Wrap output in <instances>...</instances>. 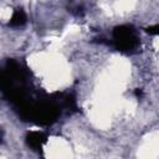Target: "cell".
I'll list each match as a JSON object with an SVG mask.
<instances>
[{"mask_svg":"<svg viewBox=\"0 0 159 159\" xmlns=\"http://www.w3.org/2000/svg\"><path fill=\"white\" fill-rule=\"evenodd\" d=\"M0 15H1V19H2L4 21H6V20L10 19V16H11V10H10V9H2Z\"/></svg>","mask_w":159,"mask_h":159,"instance_id":"2","label":"cell"},{"mask_svg":"<svg viewBox=\"0 0 159 159\" xmlns=\"http://www.w3.org/2000/svg\"><path fill=\"white\" fill-rule=\"evenodd\" d=\"M1 159H6V158H4V157H2V158H1Z\"/></svg>","mask_w":159,"mask_h":159,"instance_id":"3","label":"cell"},{"mask_svg":"<svg viewBox=\"0 0 159 159\" xmlns=\"http://www.w3.org/2000/svg\"><path fill=\"white\" fill-rule=\"evenodd\" d=\"M70 157H71L70 147L63 139H55L50 143L48 147L50 159H70Z\"/></svg>","mask_w":159,"mask_h":159,"instance_id":"1","label":"cell"}]
</instances>
